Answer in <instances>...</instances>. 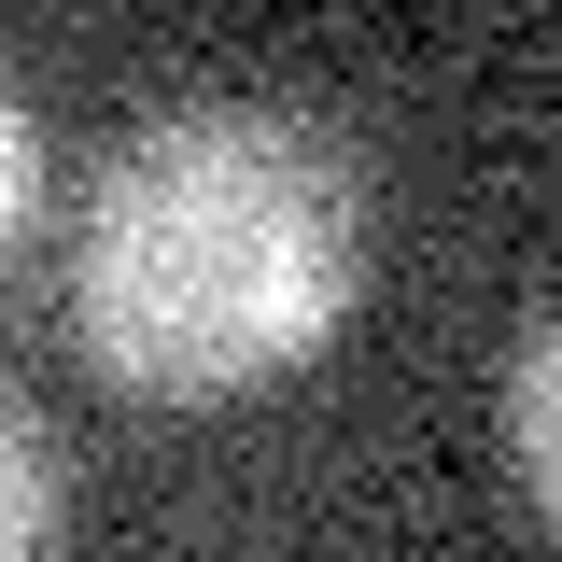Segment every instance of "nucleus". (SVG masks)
Listing matches in <instances>:
<instances>
[{"mask_svg":"<svg viewBox=\"0 0 562 562\" xmlns=\"http://www.w3.org/2000/svg\"><path fill=\"white\" fill-rule=\"evenodd\" d=\"M351 295H366V198L295 113L254 99L155 113L70 225V338L113 394L155 408H211L310 366L351 324Z\"/></svg>","mask_w":562,"mask_h":562,"instance_id":"obj_1","label":"nucleus"},{"mask_svg":"<svg viewBox=\"0 0 562 562\" xmlns=\"http://www.w3.org/2000/svg\"><path fill=\"white\" fill-rule=\"evenodd\" d=\"M492 450H506V492H520V520L549 535V520H562V324H549V310H520V338H506Z\"/></svg>","mask_w":562,"mask_h":562,"instance_id":"obj_2","label":"nucleus"},{"mask_svg":"<svg viewBox=\"0 0 562 562\" xmlns=\"http://www.w3.org/2000/svg\"><path fill=\"white\" fill-rule=\"evenodd\" d=\"M43 549H57V450L0 380V562H43Z\"/></svg>","mask_w":562,"mask_h":562,"instance_id":"obj_3","label":"nucleus"},{"mask_svg":"<svg viewBox=\"0 0 562 562\" xmlns=\"http://www.w3.org/2000/svg\"><path fill=\"white\" fill-rule=\"evenodd\" d=\"M29 225H43V113H29L14 70H0V268L29 254Z\"/></svg>","mask_w":562,"mask_h":562,"instance_id":"obj_4","label":"nucleus"}]
</instances>
